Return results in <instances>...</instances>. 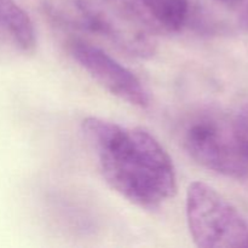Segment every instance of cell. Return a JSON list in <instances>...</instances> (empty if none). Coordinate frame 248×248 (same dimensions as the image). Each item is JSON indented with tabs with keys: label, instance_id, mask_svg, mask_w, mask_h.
Here are the masks:
<instances>
[{
	"label": "cell",
	"instance_id": "5",
	"mask_svg": "<svg viewBox=\"0 0 248 248\" xmlns=\"http://www.w3.org/2000/svg\"><path fill=\"white\" fill-rule=\"evenodd\" d=\"M68 51L73 60L103 89L131 106H149V92L131 70L98 46L82 39H72Z\"/></svg>",
	"mask_w": 248,
	"mask_h": 248
},
{
	"label": "cell",
	"instance_id": "4",
	"mask_svg": "<svg viewBox=\"0 0 248 248\" xmlns=\"http://www.w3.org/2000/svg\"><path fill=\"white\" fill-rule=\"evenodd\" d=\"M89 28L128 55L150 58L157 47L152 23L132 0H70Z\"/></svg>",
	"mask_w": 248,
	"mask_h": 248
},
{
	"label": "cell",
	"instance_id": "8",
	"mask_svg": "<svg viewBox=\"0 0 248 248\" xmlns=\"http://www.w3.org/2000/svg\"><path fill=\"white\" fill-rule=\"evenodd\" d=\"M234 124L242 152L248 159V104L240 109L234 118Z\"/></svg>",
	"mask_w": 248,
	"mask_h": 248
},
{
	"label": "cell",
	"instance_id": "2",
	"mask_svg": "<svg viewBox=\"0 0 248 248\" xmlns=\"http://www.w3.org/2000/svg\"><path fill=\"white\" fill-rule=\"evenodd\" d=\"M186 154L210 171L229 178H246L248 159L242 152L234 119L215 108L189 114L178 131Z\"/></svg>",
	"mask_w": 248,
	"mask_h": 248
},
{
	"label": "cell",
	"instance_id": "7",
	"mask_svg": "<svg viewBox=\"0 0 248 248\" xmlns=\"http://www.w3.org/2000/svg\"><path fill=\"white\" fill-rule=\"evenodd\" d=\"M154 28L179 31L190 17V0H132Z\"/></svg>",
	"mask_w": 248,
	"mask_h": 248
},
{
	"label": "cell",
	"instance_id": "1",
	"mask_svg": "<svg viewBox=\"0 0 248 248\" xmlns=\"http://www.w3.org/2000/svg\"><path fill=\"white\" fill-rule=\"evenodd\" d=\"M81 130L104 181L126 200L155 211L176 195L173 161L147 130L97 116L85 119Z\"/></svg>",
	"mask_w": 248,
	"mask_h": 248
},
{
	"label": "cell",
	"instance_id": "6",
	"mask_svg": "<svg viewBox=\"0 0 248 248\" xmlns=\"http://www.w3.org/2000/svg\"><path fill=\"white\" fill-rule=\"evenodd\" d=\"M0 40L23 53L35 50L34 23L15 0H0Z\"/></svg>",
	"mask_w": 248,
	"mask_h": 248
},
{
	"label": "cell",
	"instance_id": "3",
	"mask_svg": "<svg viewBox=\"0 0 248 248\" xmlns=\"http://www.w3.org/2000/svg\"><path fill=\"white\" fill-rule=\"evenodd\" d=\"M186 222L194 244L203 248L248 247L247 218L202 182L186 190Z\"/></svg>",
	"mask_w": 248,
	"mask_h": 248
},
{
	"label": "cell",
	"instance_id": "9",
	"mask_svg": "<svg viewBox=\"0 0 248 248\" xmlns=\"http://www.w3.org/2000/svg\"><path fill=\"white\" fill-rule=\"evenodd\" d=\"M218 4L229 10L237 19V23L248 28V0H216Z\"/></svg>",
	"mask_w": 248,
	"mask_h": 248
}]
</instances>
